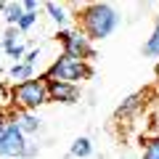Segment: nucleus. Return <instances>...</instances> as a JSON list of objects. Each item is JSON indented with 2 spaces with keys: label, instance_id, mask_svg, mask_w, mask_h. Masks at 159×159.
I'll return each mask as SVG.
<instances>
[{
  "label": "nucleus",
  "instance_id": "1",
  "mask_svg": "<svg viewBox=\"0 0 159 159\" xmlns=\"http://www.w3.org/2000/svg\"><path fill=\"white\" fill-rule=\"evenodd\" d=\"M74 24H77V32H82L90 43L111 37L114 32L122 24V13L117 11V6L111 3H82L77 6L74 13Z\"/></svg>",
  "mask_w": 159,
  "mask_h": 159
},
{
  "label": "nucleus",
  "instance_id": "2",
  "mask_svg": "<svg viewBox=\"0 0 159 159\" xmlns=\"http://www.w3.org/2000/svg\"><path fill=\"white\" fill-rule=\"evenodd\" d=\"M37 154L40 146L19 130L11 111L0 109V159H34Z\"/></svg>",
  "mask_w": 159,
  "mask_h": 159
},
{
  "label": "nucleus",
  "instance_id": "3",
  "mask_svg": "<svg viewBox=\"0 0 159 159\" xmlns=\"http://www.w3.org/2000/svg\"><path fill=\"white\" fill-rule=\"evenodd\" d=\"M8 101L13 103V109L37 114L40 106L51 103V98H48V80L45 77H34V80H27V82H19V85H11Z\"/></svg>",
  "mask_w": 159,
  "mask_h": 159
},
{
  "label": "nucleus",
  "instance_id": "4",
  "mask_svg": "<svg viewBox=\"0 0 159 159\" xmlns=\"http://www.w3.org/2000/svg\"><path fill=\"white\" fill-rule=\"evenodd\" d=\"M43 77H45V80H53V82L80 85V82H85V80L93 77V64H88V61H74V58L58 53V56L51 61V66L45 69Z\"/></svg>",
  "mask_w": 159,
  "mask_h": 159
},
{
  "label": "nucleus",
  "instance_id": "5",
  "mask_svg": "<svg viewBox=\"0 0 159 159\" xmlns=\"http://www.w3.org/2000/svg\"><path fill=\"white\" fill-rule=\"evenodd\" d=\"M56 40L61 43V53L74 58V61H88L90 64L96 58V45L82 32H77V29H58Z\"/></svg>",
  "mask_w": 159,
  "mask_h": 159
},
{
  "label": "nucleus",
  "instance_id": "6",
  "mask_svg": "<svg viewBox=\"0 0 159 159\" xmlns=\"http://www.w3.org/2000/svg\"><path fill=\"white\" fill-rule=\"evenodd\" d=\"M48 98H51V103L74 106V103H80V98H82V88L69 85V82H53V80H48Z\"/></svg>",
  "mask_w": 159,
  "mask_h": 159
},
{
  "label": "nucleus",
  "instance_id": "7",
  "mask_svg": "<svg viewBox=\"0 0 159 159\" xmlns=\"http://www.w3.org/2000/svg\"><path fill=\"white\" fill-rule=\"evenodd\" d=\"M11 117H13V122L19 125V130H21L27 138L37 135V133L43 130V119H40L34 111H21V109H13Z\"/></svg>",
  "mask_w": 159,
  "mask_h": 159
},
{
  "label": "nucleus",
  "instance_id": "8",
  "mask_svg": "<svg viewBox=\"0 0 159 159\" xmlns=\"http://www.w3.org/2000/svg\"><path fill=\"white\" fill-rule=\"evenodd\" d=\"M141 53H143L146 58H159V16H154L151 32H148L146 43L141 45Z\"/></svg>",
  "mask_w": 159,
  "mask_h": 159
},
{
  "label": "nucleus",
  "instance_id": "9",
  "mask_svg": "<svg viewBox=\"0 0 159 159\" xmlns=\"http://www.w3.org/2000/svg\"><path fill=\"white\" fill-rule=\"evenodd\" d=\"M0 16H3V21H6L8 27H19V21H21V16H24V6L19 0L0 3Z\"/></svg>",
  "mask_w": 159,
  "mask_h": 159
},
{
  "label": "nucleus",
  "instance_id": "10",
  "mask_svg": "<svg viewBox=\"0 0 159 159\" xmlns=\"http://www.w3.org/2000/svg\"><path fill=\"white\" fill-rule=\"evenodd\" d=\"M43 8L48 11L51 21L58 24V29H69V13H66V8H64L61 3H53V0H48V3H43Z\"/></svg>",
  "mask_w": 159,
  "mask_h": 159
},
{
  "label": "nucleus",
  "instance_id": "11",
  "mask_svg": "<svg viewBox=\"0 0 159 159\" xmlns=\"http://www.w3.org/2000/svg\"><path fill=\"white\" fill-rule=\"evenodd\" d=\"M141 103H143V93H133V96H127L125 101L114 109V117H117V119H119V117H122V119L130 117V114H135L138 109H141Z\"/></svg>",
  "mask_w": 159,
  "mask_h": 159
},
{
  "label": "nucleus",
  "instance_id": "12",
  "mask_svg": "<svg viewBox=\"0 0 159 159\" xmlns=\"http://www.w3.org/2000/svg\"><path fill=\"white\" fill-rule=\"evenodd\" d=\"M8 77H11L13 85L27 82V80H34V66H29V64H24V61L11 64V66H8Z\"/></svg>",
  "mask_w": 159,
  "mask_h": 159
},
{
  "label": "nucleus",
  "instance_id": "13",
  "mask_svg": "<svg viewBox=\"0 0 159 159\" xmlns=\"http://www.w3.org/2000/svg\"><path fill=\"white\" fill-rule=\"evenodd\" d=\"M19 45H21V32H19L16 27H6V32H3V37H0V51L8 56V53L16 51Z\"/></svg>",
  "mask_w": 159,
  "mask_h": 159
},
{
  "label": "nucleus",
  "instance_id": "14",
  "mask_svg": "<svg viewBox=\"0 0 159 159\" xmlns=\"http://www.w3.org/2000/svg\"><path fill=\"white\" fill-rule=\"evenodd\" d=\"M93 154V141L88 135H80V138H74V143H72V148H69V157H74V159H88Z\"/></svg>",
  "mask_w": 159,
  "mask_h": 159
},
{
  "label": "nucleus",
  "instance_id": "15",
  "mask_svg": "<svg viewBox=\"0 0 159 159\" xmlns=\"http://www.w3.org/2000/svg\"><path fill=\"white\" fill-rule=\"evenodd\" d=\"M141 159H159V135L157 138H148V141L143 143Z\"/></svg>",
  "mask_w": 159,
  "mask_h": 159
},
{
  "label": "nucleus",
  "instance_id": "16",
  "mask_svg": "<svg viewBox=\"0 0 159 159\" xmlns=\"http://www.w3.org/2000/svg\"><path fill=\"white\" fill-rule=\"evenodd\" d=\"M34 24H37V13H27V11H24V16H21V21H19V32H21V34H27L29 32V29H32L34 27Z\"/></svg>",
  "mask_w": 159,
  "mask_h": 159
},
{
  "label": "nucleus",
  "instance_id": "17",
  "mask_svg": "<svg viewBox=\"0 0 159 159\" xmlns=\"http://www.w3.org/2000/svg\"><path fill=\"white\" fill-rule=\"evenodd\" d=\"M37 61H40V48H29V51H27V56H24V64L34 66Z\"/></svg>",
  "mask_w": 159,
  "mask_h": 159
},
{
  "label": "nucleus",
  "instance_id": "18",
  "mask_svg": "<svg viewBox=\"0 0 159 159\" xmlns=\"http://www.w3.org/2000/svg\"><path fill=\"white\" fill-rule=\"evenodd\" d=\"M21 6H24V11H27V13H37L40 3H37V0H21Z\"/></svg>",
  "mask_w": 159,
  "mask_h": 159
},
{
  "label": "nucleus",
  "instance_id": "19",
  "mask_svg": "<svg viewBox=\"0 0 159 159\" xmlns=\"http://www.w3.org/2000/svg\"><path fill=\"white\" fill-rule=\"evenodd\" d=\"M0 98H8V90H6V85L0 82Z\"/></svg>",
  "mask_w": 159,
  "mask_h": 159
},
{
  "label": "nucleus",
  "instance_id": "20",
  "mask_svg": "<svg viewBox=\"0 0 159 159\" xmlns=\"http://www.w3.org/2000/svg\"><path fill=\"white\" fill-rule=\"evenodd\" d=\"M0 74H3V61H0Z\"/></svg>",
  "mask_w": 159,
  "mask_h": 159
}]
</instances>
